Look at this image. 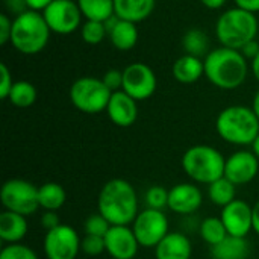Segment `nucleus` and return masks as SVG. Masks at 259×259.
Here are the masks:
<instances>
[{"label": "nucleus", "mask_w": 259, "mask_h": 259, "mask_svg": "<svg viewBox=\"0 0 259 259\" xmlns=\"http://www.w3.org/2000/svg\"><path fill=\"white\" fill-rule=\"evenodd\" d=\"M259 32V18L238 6L225 11L215 23V35L223 47L241 50Z\"/></svg>", "instance_id": "4"}, {"label": "nucleus", "mask_w": 259, "mask_h": 259, "mask_svg": "<svg viewBox=\"0 0 259 259\" xmlns=\"http://www.w3.org/2000/svg\"><path fill=\"white\" fill-rule=\"evenodd\" d=\"M132 229L141 247L153 249L170 234L167 215L162 211L150 208L138 212L137 219L132 223Z\"/></svg>", "instance_id": "9"}, {"label": "nucleus", "mask_w": 259, "mask_h": 259, "mask_svg": "<svg viewBox=\"0 0 259 259\" xmlns=\"http://www.w3.org/2000/svg\"><path fill=\"white\" fill-rule=\"evenodd\" d=\"M77 5L85 20L105 23L115 14L114 0H77Z\"/></svg>", "instance_id": "25"}, {"label": "nucleus", "mask_w": 259, "mask_h": 259, "mask_svg": "<svg viewBox=\"0 0 259 259\" xmlns=\"http://www.w3.org/2000/svg\"><path fill=\"white\" fill-rule=\"evenodd\" d=\"M50 33L42 14L29 9L12 20L11 44L23 55H36L47 47Z\"/></svg>", "instance_id": "5"}, {"label": "nucleus", "mask_w": 259, "mask_h": 259, "mask_svg": "<svg viewBox=\"0 0 259 259\" xmlns=\"http://www.w3.org/2000/svg\"><path fill=\"white\" fill-rule=\"evenodd\" d=\"M0 202L6 211H12L24 217L32 215L39 208L38 188L24 179H8L2 185Z\"/></svg>", "instance_id": "8"}, {"label": "nucleus", "mask_w": 259, "mask_h": 259, "mask_svg": "<svg viewBox=\"0 0 259 259\" xmlns=\"http://www.w3.org/2000/svg\"><path fill=\"white\" fill-rule=\"evenodd\" d=\"M156 0H114V11L120 20L140 23L152 15Z\"/></svg>", "instance_id": "19"}, {"label": "nucleus", "mask_w": 259, "mask_h": 259, "mask_svg": "<svg viewBox=\"0 0 259 259\" xmlns=\"http://www.w3.org/2000/svg\"><path fill=\"white\" fill-rule=\"evenodd\" d=\"M182 47L187 55L205 59V56L211 52L209 50V38L202 29H190L185 32L182 38Z\"/></svg>", "instance_id": "26"}, {"label": "nucleus", "mask_w": 259, "mask_h": 259, "mask_svg": "<svg viewBox=\"0 0 259 259\" xmlns=\"http://www.w3.org/2000/svg\"><path fill=\"white\" fill-rule=\"evenodd\" d=\"M193 246L187 235L181 232H170L156 247V259H191Z\"/></svg>", "instance_id": "18"}, {"label": "nucleus", "mask_w": 259, "mask_h": 259, "mask_svg": "<svg viewBox=\"0 0 259 259\" xmlns=\"http://www.w3.org/2000/svg\"><path fill=\"white\" fill-rule=\"evenodd\" d=\"M240 52L243 53V56H244L247 61H253L259 53V42L256 39H252V41H249Z\"/></svg>", "instance_id": "40"}, {"label": "nucleus", "mask_w": 259, "mask_h": 259, "mask_svg": "<svg viewBox=\"0 0 259 259\" xmlns=\"http://www.w3.org/2000/svg\"><path fill=\"white\" fill-rule=\"evenodd\" d=\"M226 159L212 146L197 144L190 147L182 156V168L197 184L209 185L225 176Z\"/></svg>", "instance_id": "6"}, {"label": "nucleus", "mask_w": 259, "mask_h": 259, "mask_svg": "<svg viewBox=\"0 0 259 259\" xmlns=\"http://www.w3.org/2000/svg\"><path fill=\"white\" fill-rule=\"evenodd\" d=\"M79 234L68 225H61L56 229L46 232L42 249L47 259H76L80 252Z\"/></svg>", "instance_id": "11"}, {"label": "nucleus", "mask_w": 259, "mask_h": 259, "mask_svg": "<svg viewBox=\"0 0 259 259\" xmlns=\"http://www.w3.org/2000/svg\"><path fill=\"white\" fill-rule=\"evenodd\" d=\"M111 223L100 214V212H96V214H91L85 223H83V231L87 235H96V237H105L108 234V231L111 229Z\"/></svg>", "instance_id": "32"}, {"label": "nucleus", "mask_w": 259, "mask_h": 259, "mask_svg": "<svg viewBox=\"0 0 259 259\" xmlns=\"http://www.w3.org/2000/svg\"><path fill=\"white\" fill-rule=\"evenodd\" d=\"M0 259H38V256L33 252V249H30L29 246L15 243V244H8L2 249Z\"/></svg>", "instance_id": "33"}, {"label": "nucleus", "mask_w": 259, "mask_h": 259, "mask_svg": "<svg viewBox=\"0 0 259 259\" xmlns=\"http://www.w3.org/2000/svg\"><path fill=\"white\" fill-rule=\"evenodd\" d=\"M80 250L88 256H97L106 252L105 247V237L96 235H85L80 241Z\"/></svg>", "instance_id": "34"}, {"label": "nucleus", "mask_w": 259, "mask_h": 259, "mask_svg": "<svg viewBox=\"0 0 259 259\" xmlns=\"http://www.w3.org/2000/svg\"><path fill=\"white\" fill-rule=\"evenodd\" d=\"M158 87L155 71L144 62L129 64L123 70V91L137 102L150 99Z\"/></svg>", "instance_id": "12"}, {"label": "nucleus", "mask_w": 259, "mask_h": 259, "mask_svg": "<svg viewBox=\"0 0 259 259\" xmlns=\"http://www.w3.org/2000/svg\"><path fill=\"white\" fill-rule=\"evenodd\" d=\"M39 208L44 211H58L64 206L67 200V193L62 185L56 182H47L38 187Z\"/></svg>", "instance_id": "24"}, {"label": "nucleus", "mask_w": 259, "mask_h": 259, "mask_svg": "<svg viewBox=\"0 0 259 259\" xmlns=\"http://www.w3.org/2000/svg\"><path fill=\"white\" fill-rule=\"evenodd\" d=\"M203 202L200 188L194 184H178L168 190V208L175 214L190 215L196 212Z\"/></svg>", "instance_id": "16"}, {"label": "nucleus", "mask_w": 259, "mask_h": 259, "mask_svg": "<svg viewBox=\"0 0 259 259\" xmlns=\"http://www.w3.org/2000/svg\"><path fill=\"white\" fill-rule=\"evenodd\" d=\"M27 234L26 217L12 211H3L0 214V240L8 244L20 243Z\"/></svg>", "instance_id": "20"}, {"label": "nucleus", "mask_w": 259, "mask_h": 259, "mask_svg": "<svg viewBox=\"0 0 259 259\" xmlns=\"http://www.w3.org/2000/svg\"><path fill=\"white\" fill-rule=\"evenodd\" d=\"M250 70H252V73H253L255 79L259 82V53H258V56H256L253 61H250Z\"/></svg>", "instance_id": "45"}, {"label": "nucleus", "mask_w": 259, "mask_h": 259, "mask_svg": "<svg viewBox=\"0 0 259 259\" xmlns=\"http://www.w3.org/2000/svg\"><path fill=\"white\" fill-rule=\"evenodd\" d=\"M235 5L253 14L259 12V0H235Z\"/></svg>", "instance_id": "41"}, {"label": "nucleus", "mask_w": 259, "mask_h": 259, "mask_svg": "<svg viewBox=\"0 0 259 259\" xmlns=\"http://www.w3.org/2000/svg\"><path fill=\"white\" fill-rule=\"evenodd\" d=\"M228 0H200V3L208 9H220L226 5Z\"/></svg>", "instance_id": "43"}, {"label": "nucleus", "mask_w": 259, "mask_h": 259, "mask_svg": "<svg viewBox=\"0 0 259 259\" xmlns=\"http://www.w3.org/2000/svg\"><path fill=\"white\" fill-rule=\"evenodd\" d=\"M3 3H5V8L11 14H14L15 17L23 14V12H26V11H29L26 0H3Z\"/></svg>", "instance_id": "39"}, {"label": "nucleus", "mask_w": 259, "mask_h": 259, "mask_svg": "<svg viewBox=\"0 0 259 259\" xmlns=\"http://www.w3.org/2000/svg\"><path fill=\"white\" fill-rule=\"evenodd\" d=\"M106 114L115 126L129 127L138 118L137 100L132 99L129 94H126L123 90L115 91V93H112V96L109 99Z\"/></svg>", "instance_id": "17"}, {"label": "nucleus", "mask_w": 259, "mask_h": 259, "mask_svg": "<svg viewBox=\"0 0 259 259\" xmlns=\"http://www.w3.org/2000/svg\"><path fill=\"white\" fill-rule=\"evenodd\" d=\"M259 170V159L252 150H238L226 158L225 178L234 185H246L252 182Z\"/></svg>", "instance_id": "13"}, {"label": "nucleus", "mask_w": 259, "mask_h": 259, "mask_svg": "<svg viewBox=\"0 0 259 259\" xmlns=\"http://www.w3.org/2000/svg\"><path fill=\"white\" fill-rule=\"evenodd\" d=\"M108 36L117 50L127 52L132 50L138 42V27L135 23L118 20V23L114 26V29L109 32Z\"/></svg>", "instance_id": "23"}, {"label": "nucleus", "mask_w": 259, "mask_h": 259, "mask_svg": "<svg viewBox=\"0 0 259 259\" xmlns=\"http://www.w3.org/2000/svg\"><path fill=\"white\" fill-rule=\"evenodd\" d=\"M249 243L246 238L228 235L223 241L211 247L212 259H247Z\"/></svg>", "instance_id": "22"}, {"label": "nucleus", "mask_w": 259, "mask_h": 259, "mask_svg": "<svg viewBox=\"0 0 259 259\" xmlns=\"http://www.w3.org/2000/svg\"><path fill=\"white\" fill-rule=\"evenodd\" d=\"M80 36L87 44L96 46L108 36V30L103 21L85 20L80 26Z\"/></svg>", "instance_id": "30"}, {"label": "nucleus", "mask_w": 259, "mask_h": 259, "mask_svg": "<svg viewBox=\"0 0 259 259\" xmlns=\"http://www.w3.org/2000/svg\"><path fill=\"white\" fill-rule=\"evenodd\" d=\"M252 152L256 155V158L259 159V135L256 137V140L253 141V144H252Z\"/></svg>", "instance_id": "47"}, {"label": "nucleus", "mask_w": 259, "mask_h": 259, "mask_svg": "<svg viewBox=\"0 0 259 259\" xmlns=\"http://www.w3.org/2000/svg\"><path fill=\"white\" fill-rule=\"evenodd\" d=\"M199 234L205 243H208L211 247L223 241L229 234L226 231L225 223L222 222L220 217H208L200 223Z\"/></svg>", "instance_id": "29"}, {"label": "nucleus", "mask_w": 259, "mask_h": 259, "mask_svg": "<svg viewBox=\"0 0 259 259\" xmlns=\"http://www.w3.org/2000/svg\"><path fill=\"white\" fill-rule=\"evenodd\" d=\"M144 202L147 208L162 211L164 208H168V190L161 185L150 187L144 194Z\"/></svg>", "instance_id": "31"}, {"label": "nucleus", "mask_w": 259, "mask_h": 259, "mask_svg": "<svg viewBox=\"0 0 259 259\" xmlns=\"http://www.w3.org/2000/svg\"><path fill=\"white\" fill-rule=\"evenodd\" d=\"M215 129L222 140L229 144L252 146L259 135V118L252 108L234 105L219 114Z\"/></svg>", "instance_id": "3"}, {"label": "nucleus", "mask_w": 259, "mask_h": 259, "mask_svg": "<svg viewBox=\"0 0 259 259\" xmlns=\"http://www.w3.org/2000/svg\"><path fill=\"white\" fill-rule=\"evenodd\" d=\"M205 74V64L203 59L191 56V55H182L178 58L173 64V76L178 82L190 85L197 82Z\"/></svg>", "instance_id": "21"}, {"label": "nucleus", "mask_w": 259, "mask_h": 259, "mask_svg": "<svg viewBox=\"0 0 259 259\" xmlns=\"http://www.w3.org/2000/svg\"><path fill=\"white\" fill-rule=\"evenodd\" d=\"M112 91L102 79L85 76L79 77L70 87V100L73 106L83 114H99L106 111Z\"/></svg>", "instance_id": "7"}, {"label": "nucleus", "mask_w": 259, "mask_h": 259, "mask_svg": "<svg viewBox=\"0 0 259 259\" xmlns=\"http://www.w3.org/2000/svg\"><path fill=\"white\" fill-rule=\"evenodd\" d=\"M11 33H12V20L9 15L2 14L0 15V44L5 46L11 42Z\"/></svg>", "instance_id": "37"}, {"label": "nucleus", "mask_w": 259, "mask_h": 259, "mask_svg": "<svg viewBox=\"0 0 259 259\" xmlns=\"http://www.w3.org/2000/svg\"><path fill=\"white\" fill-rule=\"evenodd\" d=\"M0 76H2V80H0V97L3 100H6L9 97V93H11L12 87H14V80H12L11 70L3 62L0 64Z\"/></svg>", "instance_id": "36"}, {"label": "nucleus", "mask_w": 259, "mask_h": 259, "mask_svg": "<svg viewBox=\"0 0 259 259\" xmlns=\"http://www.w3.org/2000/svg\"><path fill=\"white\" fill-rule=\"evenodd\" d=\"M102 80L112 93L120 91L123 88V71L117 68H111L103 74Z\"/></svg>", "instance_id": "35"}, {"label": "nucleus", "mask_w": 259, "mask_h": 259, "mask_svg": "<svg viewBox=\"0 0 259 259\" xmlns=\"http://www.w3.org/2000/svg\"><path fill=\"white\" fill-rule=\"evenodd\" d=\"M38 91L29 80H17L9 93L8 100L17 108H29L36 102Z\"/></svg>", "instance_id": "28"}, {"label": "nucleus", "mask_w": 259, "mask_h": 259, "mask_svg": "<svg viewBox=\"0 0 259 259\" xmlns=\"http://www.w3.org/2000/svg\"><path fill=\"white\" fill-rule=\"evenodd\" d=\"M252 109L255 111L256 117H258V118H259V90H258V91H256L255 97H253V105H252Z\"/></svg>", "instance_id": "46"}, {"label": "nucleus", "mask_w": 259, "mask_h": 259, "mask_svg": "<svg viewBox=\"0 0 259 259\" xmlns=\"http://www.w3.org/2000/svg\"><path fill=\"white\" fill-rule=\"evenodd\" d=\"M222 222L226 226V231L232 237L246 238L250 231H253V219H252V206L244 200L235 199L229 205H226L220 215Z\"/></svg>", "instance_id": "15"}, {"label": "nucleus", "mask_w": 259, "mask_h": 259, "mask_svg": "<svg viewBox=\"0 0 259 259\" xmlns=\"http://www.w3.org/2000/svg\"><path fill=\"white\" fill-rule=\"evenodd\" d=\"M203 64L206 79L220 90H237L244 83L249 73V61L243 53L223 46L211 50Z\"/></svg>", "instance_id": "2"}, {"label": "nucleus", "mask_w": 259, "mask_h": 259, "mask_svg": "<svg viewBox=\"0 0 259 259\" xmlns=\"http://www.w3.org/2000/svg\"><path fill=\"white\" fill-rule=\"evenodd\" d=\"M49 29L59 35L73 33L82 26V12L77 2L73 0H53L42 12Z\"/></svg>", "instance_id": "10"}, {"label": "nucleus", "mask_w": 259, "mask_h": 259, "mask_svg": "<svg viewBox=\"0 0 259 259\" xmlns=\"http://www.w3.org/2000/svg\"><path fill=\"white\" fill-rule=\"evenodd\" d=\"M105 247L112 259H134L141 246L131 226H111L105 235Z\"/></svg>", "instance_id": "14"}, {"label": "nucleus", "mask_w": 259, "mask_h": 259, "mask_svg": "<svg viewBox=\"0 0 259 259\" xmlns=\"http://www.w3.org/2000/svg\"><path fill=\"white\" fill-rule=\"evenodd\" d=\"M252 219H253V231L259 235V200L252 206Z\"/></svg>", "instance_id": "44"}, {"label": "nucleus", "mask_w": 259, "mask_h": 259, "mask_svg": "<svg viewBox=\"0 0 259 259\" xmlns=\"http://www.w3.org/2000/svg\"><path fill=\"white\" fill-rule=\"evenodd\" d=\"M53 0H26L27 8L30 11H36V12H42Z\"/></svg>", "instance_id": "42"}, {"label": "nucleus", "mask_w": 259, "mask_h": 259, "mask_svg": "<svg viewBox=\"0 0 259 259\" xmlns=\"http://www.w3.org/2000/svg\"><path fill=\"white\" fill-rule=\"evenodd\" d=\"M61 225L62 223H61V219L56 211H44V214L41 215V226L46 229V232L56 229Z\"/></svg>", "instance_id": "38"}, {"label": "nucleus", "mask_w": 259, "mask_h": 259, "mask_svg": "<svg viewBox=\"0 0 259 259\" xmlns=\"http://www.w3.org/2000/svg\"><path fill=\"white\" fill-rule=\"evenodd\" d=\"M97 209L112 226H131L140 212L135 188L124 179L108 181L100 190Z\"/></svg>", "instance_id": "1"}, {"label": "nucleus", "mask_w": 259, "mask_h": 259, "mask_svg": "<svg viewBox=\"0 0 259 259\" xmlns=\"http://www.w3.org/2000/svg\"><path fill=\"white\" fill-rule=\"evenodd\" d=\"M235 187L237 185H234L228 178L223 176L208 185V197L214 205L225 208L235 200Z\"/></svg>", "instance_id": "27"}]
</instances>
